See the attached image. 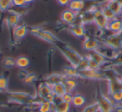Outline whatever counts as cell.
Returning a JSON list of instances; mask_svg holds the SVG:
<instances>
[{
  "label": "cell",
  "instance_id": "32",
  "mask_svg": "<svg viewBox=\"0 0 122 112\" xmlns=\"http://www.w3.org/2000/svg\"><path fill=\"white\" fill-rule=\"evenodd\" d=\"M87 68H88V56H85V57L82 58V60L79 63L77 69H78V70H85Z\"/></svg>",
  "mask_w": 122,
  "mask_h": 112
},
{
  "label": "cell",
  "instance_id": "19",
  "mask_svg": "<svg viewBox=\"0 0 122 112\" xmlns=\"http://www.w3.org/2000/svg\"><path fill=\"white\" fill-rule=\"evenodd\" d=\"M51 89H52V93L54 94L56 97H58V98H61V97L66 93V90H65V85H64L63 82L52 85Z\"/></svg>",
  "mask_w": 122,
  "mask_h": 112
},
{
  "label": "cell",
  "instance_id": "30",
  "mask_svg": "<svg viewBox=\"0 0 122 112\" xmlns=\"http://www.w3.org/2000/svg\"><path fill=\"white\" fill-rule=\"evenodd\" d=\"M8 86H9V80L6 77H0V92L7 91Z\"/></svg>",
  "mask_w": 122,
  "mask_h": 112
},
{
  "label": "cell",
  "instance_id": "25",
  "mask_svg": "<svg viewBox=\"0 0 122 112\" xmlns=\"http://www.w3.org/2000/svg\"><path fill=\"white\" fill-rule=\"evenodd\" d=\"M30 65V60L25 56H19L15 60V65L19 69H26Z\"/></svg>",
  "mask_w": 122,
  "mask_h": 112
},
{
  "label": "cell",
  "instance_id": "38",
  "mask_svg": "<svg viewBox=\"0 0 122 112\" xmlns=\"http://www.w3.org/2000/svg\"><path fill=\"white\" fill-rule=\"evenodd\" d=\"M117 82H118V84H119V85H120V89H122V76H120V77H119L118 79H117Z\"/></svg>",
  "mask_w": 122,
  "mask_h": 112
},
{
  "label": "cell",
  "instance_id": "36",
  "mask_svg": "<svg viewBox=\"0 0 122 112\" xmlns=\"http://www.w3.org/2000/svg\"><path fill=\"white\" fill-rule=\"evenodd\" d=\"M12 3H13V5L16 6V7L22 8L27 5L25 3V0H12Z\"/></svg>",
  "mask_w": 122,
  "mask_h": 112
},
{
  "label": "cell",
  "instance_id": "27",
  "mask_svg": "<svg viewBox=\"0 0 122 112\" xmlns=\"http://www.w3.org/2000/svg\"><path fill=\"white\" fill-rule=\"evenodd\" d=\"M111 100L115 102V104H120L122 101V89H118L115 90L113 93L110 95Z\"/></svg>",
  "mask_w": 122,
  "mask_h": 112
},
{
  "label": "cell",
  "instance_id": "31",
  "mask_svg": "<svg viewBox=\"0 0 122 112\" xmlns=\"http://www.w3.org/2000/svg\"><path fill=\"white\" fill-rule=\"evenodd\" d=\"M13 6L12 0H0V10L6 11Z\"/></svg>",
  "mask_w": 122,
  "mask_h": 112
},
{
  "label": "cell",
  "instance_id": "14",
  "mask_svg": "<svg viewBox=\"0 0 122 112\" xmlns=\"http://www.w3.org/2000/svg\"><path fill=\"white\" fill-rule=\"evenodd\" d=\"M28 32H29V29L26 27L25 25H17L13 29V33H14V36L15 39H22L27 35Z\"/></svg>",
  "mask_w": 122,
  "mask_h": 112
},
{
  "label": "cell",
  "instance_id": "26",
  "mask_svg": "<svg viewBox=\"0 0 122 112\" xmlns=\"http://www.w3.org/2000/svg\"><path fill=\"white\" fill-rule=\"evenodd\" d=\"M100 9L102 10V13L104 14L105 17L106 18L107 20H108V21H111V20H113V19H116V18H118L116 15H115V14H114L113 12H112L111 10H110V9H109L108 7H107L106 4H105V5L101 6Z\"/></svg>",
  "mask_w": 122,
  "mask_h": 112
},
{
  "label": "cell",
  "instance_id": "1",
  "mask_svg": "<svg viewBox=\"0 0 122 112\" xmlns=\"http://www.w3.org/2000/svg\"><path fill=\"white\" fill-rule=\"evenodd\" d=\"M56 44H57V48L59 49V50L61 52V54L65 56V59L68 60L69 63L70 64V65L77 68L79 63H80V60L83 58V56H81L77 51H75V49H72L69 45L63 44H61V43L59 44V42Z\"/></svg>",
  "mask_w": 122,
  "mask_h": 112
},
{
  "label": "cell",
  "instance_id": "37",
  "mask_svg": "<svg viewBox=\"0 0 122 112\" xmlns=\"http://www.w3.org/2000/svg\"><path fill=\"white\" fill-rule=\"evenodd\" d=\"M70 0H57V2L61 6H68V4H70Z\"/></svg>",
  "mask_w": 122,
  "mask_h": 112
},
{
  "label": "cell",
  "instance_id": "15",
  "mask_svg": "<svg viewBox=\"0 0 122 112\" xmlns=\"http://www.w3.org/2000/svg\"><path fill=\"white\" fill-rule=\"evenodd\" d=\"M20 21V15L15 12H10L7 17V24L9 28L14 29L19 24Z\"/></svg>",
  "mask_w": 122,
  "mask_h": 112
},
{
  "label": "cell",
  "instance_id": "22",
  "mask_svg": "<svg viewBox=\"0 0 122 112\" xmlns=\"http://www.w3.org/2000/svg\"><path fill=\"white\" fill-rule=\"evenodd\" d=\"M53 109H54V105L46 100H41L38 105L39 112H53Z\"/></svg>",
  "mask_w": 122,
  "mask_h": 112
},
{
  "label": "cell",
  "instance_id": "13",
  "mask_svg": "<svg viewBox=\"0 0 122 112\" xmlns=\"http://www.w3.org/2000/svg\"><path fill=\"white\" fill-rule=\"evenodd\" d=\"M50 93H52V89H51V86L44 82L41 85H39V88H38L37 90V95L38 97L41 100H44L46 98L48 95H49Z\"/></svg>",
  "mask_w": 122,
  "mask_h": 112
},
{
  "label": "cell",
  "instance_id": "10",
  "mask_svg": "<svg viewBox=\"0 0 122 112\" xmlns=\"http://www.w3.org/2000/svg\"><path fill=\"white\" fill-rule=\"evenodd\" d=\"M69 30L77 38H83L85 37L86 34V30L82 24H73L70 26Z\"/></svg>",
  "mask_w": 122,
  "mask_h": 112
},
{
  "label": "cell",
  "instance_id": "35",
  "mask_svg": "<svg viewBox=\"0 0 122 112\" xmlns=\"http://www.w3.org/2000/svg\"><path fill=\"white\" fill-rule=\"evenodd\" d=\"M73 94L72 93H69V92H66L63 96L61 97V100H63L65 102H68V103L71 104L72 100H73Z\"/></svg>",
  "mask_w": 122,
  "mask_h": 112
},
{
  "label": "cell",
  "instance_id": "33",
  "mask_svg": "<svg viewBox=\"0 0 122 112\" xmlns=\"http://www.w3.org/2000/svg\"><path fill=\"white\" fill-rule=\"evenodd\" d=\"M99 111H100V109H99V105L96 102V103L91 104V105L86 106L83 112H99Z\"/></svg>",
  "mask_w": 122,
  "mask_h": 112
},
{
  "label": "cell",
  "instance_id": "40",
  "mask_svg": "<svg viewBox=\"0 0 122 112\" xmlns=\"http://www.w3.org/2000/svg\"><path fill=\"white\" fill-rule=\"evenodd\" d=\"M117 2H118L119 4H120V5L122 7V0H117Z\"/></svg>",
  "mask_w": 122,
  "mask_h": 112
},
{
  "label": "cell",
  "instance_id": "4",
  "mask_svg": "<svg viewBox=\"0 0 122 112\" xmlns=\"http://www.w3.org/2000/svg\"><path fill=\"white\" fill-rule=\"evenodd\" d=\"M104 44L107 48L113 50H120L122 49V37L120 34H113L108 36L104 41Z\"/></svg>",
  "mask_w": 122,
  "mask_h": 112
},
{
  "label": "cell",
  "instance_id": "39",
  "mask_svg": "<svg viewBox=\"0 0 122 112\" xmlns=\"http://www.w3.org/2000/svg\"><path fill=\"white\" fill-rule=\"evenodd\" d=\"M34 0H25V3H26V4H32L33 2H34Z\"/></svg>",
  "mask_w": 122,
  "mask_h": 112
},
{
  "label": "cell",
  "instance_id": "8",
  "mask_svg": "<svg viewBox=\"0 0 122 112\" xmlns=\"http://www.w3.org/2000/svg\"><path fill=\"white\" fill-rule=\"evenodd\" d=\"M83 49L88 52H92V51L97 50L100 47V42L97 39L95 38L85 37V39L83 41Z\"/></svg>",
  "mask_w": 122,
  "mask_h": 112
},
{
  "label": "cell",
  "instance_id": "24",
  "mask_svg": "<svg viewBox=\"0 0 122 112\" xmlns=\"http://www.w3.org/2000/svg\"><path fill=\"white\" fill-rule=\"evenodd\" d=\"M63 75L66 78H76L79 77V70L77 68L73 66H66L64 68Z\"/></svg>",
  "mask_w": 122,
  "mask_h": 112
},
{
  "label": "cell",
  "instance_id": "2",
  "mask_svg": "<svg viewBox=\"0 0 122 112\" xmlns=\"http://www.w3.org/2000/svg\"><path fill=\"white\" fill-rule=\"evenodd\" d=\"M29 32H30L32 34L37 36L39 39L46 41V42L51 43V44H57L59 42L58 38L54 34H52L48 30H45V29L37 27H33L29 29Z\"/></svg>",
  "mask_w": 122,
  "mask_h": 112
},
{
  "label": "cell",
  "instance_id": "34",
  "mask_svg": "<svg viewBox=\"0 0 122 112\" xmlns=\"http://www.w3.org/2000/svg\"><path fill=\"white\" fill-rule=\"evenodd\" d=\"M3 64L7 68H11V67L15 66V60L11 57H7L3 60Z\"/></svg>",
  "mask_w": 122,
  "mask_h": 112
},
{
  "label": "cell",
  "instance_id": "28",
  "mask_svg": "<svg viewBox=\"0 0 122 112\" xmlns=\"http://www.w3.org/2000/svg\"><path fill=\"white\" fill-rule=\"evenodd\" d=\"M37 79H38V76L36 74L28 73L27 76L24 78V80H23V81H24L25 84H27V85H33V84L37 80Z\"/></svg>",
  "mask_w": 122,
  "mask_h": 112
},
{
  "label": "cell",
  "instance_id": "5",
  "mask_svg": "<svg viewBox=\"0 0 122 112\" xmlns=\"http://www.w3.org/2000/svg\"><path fill=\"white\" fill-rule=\"evenodd\" d=\"M93 18H94V24H95L97 28L100 30L107 29L109 21L105 17L102 10L100 9H96L93 11Z\"/></svg>",
  "mask_w": 122,
  "mask_h": 112
},
{
  "label": "cell",
  "instance_id": "3",
  "mask_svg": "<svg viewBox=\"0 0 122 112\" xmlns=\"http://www.w3.org/2000/svg\"><path fill=\"white\" fill-rule=\"evenodd\" d=\"M9 99L14 103L21 104V105H32V104H39L35 102L34 96L27 94L25 92H12L9 95Z\"/></svg>",
  "mask_w": 122,
  "mask_h": 112
},
{
  "label": "cell",
  "instance_id": "20",
  "mask_svg": "<svg viewBox=\"0 0 122 112\" xmlns=\"http://www.w3.org/2000/svg\"><path fill=\"white\" fill-rule=\"evenodd\" d=\"M63 84L65 87L66 92L69 93H73V91L75 90L77 86V81L75 80V78H66L64 80Z\"/></svg>",
  "mask_w": 122,
  "mask_h": 112
},
{
  "label": "cell",
  "instance_id": "11",
  "mask_svg": "<svg viewBox=\"0 0 122 112\" xmlns=\"http://www.w3.org/2000/svg\"><path fill=\"white\" fill-rule=\"evenodd\" d=\"M107 29L112 33V34H121L122 32V19L119 18L109 21Z\"/></svg>",
  "mask_w": 122,
  "mask_h": 112
},
{
  "label": "cell",
  "instance_id": "7",
  "mask_svg": "<svg viewBox=\"0 0 122 112\" xmlns=\"http://www.w3.org/2000/svg\"><path fill=\"white\" fill-rule=\"evenodd\" d=\"M79 77L87 80H103L105 75L100 72V70H94L90 68L85 70H79Z\"/></svg>",
  "mask_w": 122,
  "mask_h": 112
},
{
  "label": "cell",
  "instance_id": "16",
  "mask_svg": "<svg viewBox=\"0 0 122 112\" xmlns=\"http://www.w3.org/2000/svg\"><path fill=\"white\" fill-rule=\"evenodd\" d=\"M85 8V1L84 0H70L68 4V9L74 12L79 13Z\"/></svg>",
  "mask_w": 122,
  "mask_h": 112
},
{
  "label": "cell",
  "instance_id": "41",
  "mask_svg": "<svg viewBox=\"0 0 122 112\" xmlns=\"http://www.w3.org/2000/svg\"><path fill=\"white\" fill-rule=\"evenodd\" d=\"M111 1H117V0H107V2H111Z\"/></svg>",
  "mask_w": 122,
  "mask_h": 112
},
{
  "label": "cell",
  "instance_id": "9",
  "mask_svg": "<svg viewBox=\"0 0 122 112\" xmlns=\"http://www.w3.org/2000/svg\"><path fill=\"white\" fill-rule=\"evenodd\" d=\"M77 15H78L77 13L74 12V11L68 9H65V10H64L63 12H62L60 19H61V21L63 23L71 25L75 21V19H76V18H77Z\"/></svg>",
  "mask_w": 122,
  "mask_h": 112
},
{
  "label": "cell",
  "instance_id": "12",
  "mask_svg": "<svg viewBox=\"0 0 122 112\" xmlns=\"http://www.w3.org/2000/svg\"><path fill=\"white\" fill-rule=\"evenodd\" d=\"M89 56H90L92 60L96 61L100 65H101V66L103 65H105V64L107 62V57L105 56V54H104L103 52L100 51L99 49L90 52V54H89Z\"/></svg>",
  "mask_w": 122,
  "mask_h": 112
},
{
  "label": "cell",
  "instance_id": "42",
  "mask_svg": "<svg viewBox=\"0 0 122 112\" xmlns=\"http://www.w3.org/2000/svg\"><path fill=\"white\" fill-rule=\"evenodd\" d=\"M120 104H121V105H122V101H121V103H120Z\"/></svg>",
  "mask_w": 122,
  "mask_h": 112
},
{
  "label": "cell",
  "instance_id": "18",
  "mask_svg": "<svg viewBox=\"0 0 122 112\" xmlns=\"http://www.w3.org/2000/svg\"><path fill=\"white\" fill-rule=\"evenodd\" d=\"M65 79V77L64 75H58V74H54V75H51L46 78L45 83L47 84V85L52 86V85H55V84L62 83Z\"/></svg>",
  "mask_w": 122,
  "mask_h": 112
},
{
  "label": "cell",
  "instance_id": "29",
  "mask_svg": "<svg viewBox=\"0 0 122 112\" xmlns=\"http://www.w3.org/2000/svg\"><path fill=\"white\" fill-rule=\"evenodd\" d=\"M88 68L91 69V70H100L101 65H100L96 61L92 60L90 56L88 55Z\"/></svg>",
  "mask_w": 122,
  "mask_h": 112
},
{
  "label": "cell",
  "instance_id": "21",
  "mask_svg": "<svg viewBox=\"0 0 122 112\" xmlns=\"http://www.w3.org/2000/svg\"><path fill=\"white\" fill-rule=\"evenodd\" d=\"M86 103V98L81 94H75L73 95V100H72L71 105L75 107L80 108L85 105Z\"/></svg>",
  "mask_w": 122,
  "mask_h": 112
},
{
  "label": "cell",
  "instance_id": "23",
  "mask_svg": "<svg viewBox=\"0 0 122 112\" xmlns=\"http://www.w3.org/2000/svg\"><path fill=\"white\" fill-rule=\"evenodd\" d=\"M106 6L117 16H120L122 14V7L120 5L117 1H111V2H106Z\"/></svg>",
  "mask_w": 122,
  "mask_h": 112
},
{
  "label": "cell",
  "instance_id": "6",
  "mask_svg": "<svg viewBox=\"0 0 122 112\" xmlns=\"http://www.w3.org/2000/svg\"><path fill=\"white\" fill-rule=\"evenodd\" d=\"M97 104L99 105L100 112H111L115 105V103L111 100L110 97H107L103 95L99 97Z\"/></svg>",
  "mask_w": 122,
  "mask_h": 112
},
{
  "label": "cell",
  "instance_id": "17",
  "mask_svg": "<svg viewBox=\"0 0 122 112\" xmlns=\"http://www.w3.org/2000/svg\"><path fill=\"white\" fill-rule=\"evenodd\" d=\"M71 104L68 102H65L63 100H59L54 105L53 112H70Z\"/></svg>",
  "mask_w": 122,
  "mask_h": 112
}]
</instances>
